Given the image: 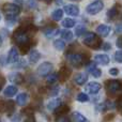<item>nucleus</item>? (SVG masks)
Wrapping results in <instances>:
<instances>
[{
    "label": "nucleus",
    "mask_w": 122,
    "mask_h": 122,
    "mask_svg": "<svg viewBox=\"0 0 122 122\" xmlns=\"http://www.w3.org/2000/svg\"><path fill=\"white\" fill-rule=\"evenodd\" d=\"M14 42L17 46L21 49L24 54H26L30 48V36L28 34V31L24 28H18L13 34Z\"/></svg>",
    "instance_id": "1"
},
{
    "label": "nucleus",
    "mask_w": 122,
    "mask_h": 122,
    "mask_svg": "<svg viewBox=\"0 0 122 122\" xmlns=\"http://www.w3.org/2000/svg\"><path fill=\"white\" fill-rule=\"evenodd\" d=\"M84 44L86 46L90 47L92 49H99L102 46V41L99 36L93 32H86L84 36V40H82Z\"/></svg>",
    "instance_id": "2"
},
{
    "label": "nucleus",
    "mask_w": 122,
    "mask_h": 122,
    "mask_svg": "<svg viewBox=\"0 0 122 122\" xmlns=\"http://www.w3.org/2000/svg\"><path fill=\"white\" fill-rule=\"evenodd\" d=\"M2 11L6 18H16L20 13V8L16 3H5L2 5Z\"/></svg>",
    "instance_id": "3"
},
{
    "label": "nucleus",
    "mask_w": 122,
    "mask_h": 122,
    "mask_svg": "<svg viewBox=\"0 0 122 122\" xmlns=\"http://www.w3.org/2000/svg\"><path fill=\"white\" fill-rule=\"evenodd\" d=\"M67 60L74 67H80L85 63L84 55L79 53H72L67 55Z\"/></svg>",
    "instance_id": "4"
},
{
    "label": "nucleus",
    "mask_w": 122,
    "mask_h": 122,
    "mask_svg": "<svg viewBox=\"0 0 122 122\" xmlns=\"http://www.w3.org/2000/svg\"><path fill=\"white\" fill-rule=\"evenodd\" d=\"M105 87H106L107 92L112 93V94H115V93L122 90V81L121 80H117V79L107 80L105 84Z\"/></svg>",
    "instance_id": "5"
},
{
    "label": "nucleus",
    "mask_w": 122,
    "mask_h": 122,
    "mask_svg": "<svg viewBox=\"0 0 122 122\" xmlns=\"http://www.w3.org/2000/svg\"><path fill=\"white\" fill-rule=\"evenodd\" d=\"M104 8V3L101 0H95V1L91 2L90 4H88L86 8V12L90 15H95L99 12H101Z\"/></svg>",
    "instance_id": "6"
},
{
    "label": "nucleus",
    "mask_w": 122,
    "mask_h": 122,
    "mask_svg": "<svg viewBox=\"0 0 122 122\" xmlns=\"http://www.w3.org/2000/svg\"><path fill=\"white\" fill-rule=\"evenodd\" d=\"M53 63L51 62H43L42 64H40V66L38 67V74L42 77H45V76H48L51 74V72L53 71Z\"/></svg>",
    "instance_id": "7"
},
{
    "label": "nucleus",
    "mask_w": 122,
    "mask_h": 122,
    "mask_svg": "<svg viewBox=\"0 0 122 122\" xmlns=\"http://www.w3.org/2000/svg\"><path fill=\"white\" fill-rule=\"evenodd\" d=\"M6 61H8L9 63H11V64H14V63H16L17 61H18V51H17L15 47H12V48L10 49V51H9V54H8Z\"/></svg>",
    "instance_id": "8"
},
{
    "label": "nucleus",
    "mask_w": 122,
    "mask_h": 122,
    "mask_svg": "<svg viewBox=\"0 0 122 122\" xmlns=\"http://www.w3.org/2000/svg\"><path fill=\"white\" fill-rule=\"evenodd\" d=\"M101 85L97 81H92V82H89L86 87V91L89 92L90 94H97L100 90H101Z\"/></svg>",
    "instance_id": "9"
},
{
    "label": "nucleus",
    "mask_w": 122,
    "mask_h": 122,
    "mask_svg": "<svg viewBox=\"0 0 122 122\" xmlns=\"http://www.w3.org/2000/svg\"><path fill=\"white\" fill-rule=\"evenodd\" d=\"M87 70H88L89 73H91V75L95 78L100 77V76L102 75V71L100 69H97L95 63H89L88 66H87Z\"/></svg>",
    "instance_id": "10"
},
{
    "label": "nucleus",
    "mask_w": 122,
    "mask_h": 122,
    "mask_svg": "<svg viewBox=\"0 0 122 122\" xmlns=\"http://www.w3.org/2000/svg\"><path fill=\"white\" fill-rule=\"evenodd\" d=\"M9 79H10L11 82L17 84V85H21L24 81V77L20 73H11L9 75Z\"/></svg>",
    "instance_id": "11"
},
{
    "label": "nucleus",
    "mask_w": 122,
    "mask_h": 122,
    "mask_svg": "<svg viewBox=\"0 0 122 122\" xmlns=\"http://www.w3.org/2000/svg\"><path fill=\"white\" fill-rule=\"evenodd\" d=\"M64 12L66 14L71 15V16H77L79 14V9L77 5H74V4H70V5H65L64 6Z\"/></svg>",
    "instance_id": "12"
},
{
    "label": "nucleus",
    "mask_w": 122,
    "mask_h": 122,
    "mask_svg": "<svg viewBox=\"0 0 122 122\" xmlns=\"http://www.w3.org/2000/svg\"><path fill=\"white\" fill-rule=\"evenodd\" d=\"M58 75H59V79L61 81H64V80H66L67 78L70 77V75H71V70L67 66H62L60 69Z\"/></svg>",
    "instance_id": "13"
},
{
    "label": "nucleus",
    "mask_w": 122,
    "mask_h": 122,
    "mask_svg": "<svg viewBox=\"0 0 122 122\" xmlns=\"http://www.w3.org/2000/svg\"><path fill=\"white\" fill-rule=\"evenodd\" d=\"M43 32H44V34L47 38L51 39V38L56 36L59 33V28L58 27H48V28H45V29L43 30Z\"/></svg>",
    "instance_id": "14"
},
{
    "label": "nucleus",
    "mask_w": 122,
    "mask_h": 122,
    "mask_svg": "<svg viewBox=\"0 0 122 122\" xmlns=\"http://www.w3.org/2000/svg\"><path fill=\"white\" fill-rule=\"evenodd\" d=\"M94 61L99 64L102 65H107L109 63V57L105 54H100V55H97L94 57Z\"/></svg>",
    "instance_id": "15"
},
{
    "label": "nucleus",
    "mask_w": 122,
    "mask_h": 122,
    "mask_svg": "<svg viewBox=\"0 0 122 122\" xmlns=\"http://www.w3.org/2000/svg\"><path fill=\"white\" fill-rule=\"evenodd\" d=\"M97 32L101 36H107L110 32V27L107 25H99L97 27Z\"/></svg>",
    "instance_id": "16"
},
{
    "label": "nucleus",
    "mask_w": 122,
    "mask_h": 122,
    "mask_svg": "<svg viewBox=\"0 0 122 122\" xmlns=\"http://www.w3.org/2000/svg\"><path fill=\"white\" fill-rule=\"evenodd\" d=\"M74 80H75V82L78 86H82V85H85L87 82V80H88V75L85 73H79L75 76Z\"/></svg>",
    "instance_id": "17"
},
{
    "label": "nucleus",
    "mask_w": 122,
    "mask_h": 122,
    "mask_svg": "<svg viewBox=\"0 0 122 122\" xmlns=\"http://www.w3.org/2000/svg\"><path fill=\"white\" fill-rule=\"evenodd\" d=\"M69 112V106L66 105H60L59 107H57L55 109V116L57 118L59 117H62V116H65V114Z\"/></svg>",
    "instance_id": "18"
},
{
    "label": "nucleus",
    "mask_w": 122,
    "mask_h": 122,
    "mask_svg": "<svg viewBox=\"0 0 122 122\" xmlns=\"http://www.w3.org/2000/svg\"><path fill=\"white\" fill-rule=\"evenodd\" d=\"M40 58H41V54L36 49H33V51H31L29 53V62L32 63V64L38 62L40 60Z\"/></svg>",
    "instance_id": "19"
},
{
    "label": "nucleus",
    "mask_w": 122,
    "mask_h": 122,
    "mask_svg": "<svg viewBox=\"0 0 122 122\" xmlns=\"http://www.w3.org/2000/svg\"><path fill=\"white\" fill-rule=\"evenodd\" d=\"M28 101H29V97L27 93H20L16 99V102L19 106H25L28 103Z\"/></svg>",
    "instance_id": "20"
},
{
    "label": "nucleus",
    "mask_w": 122,
    "mask_h": 122,
    "mask_svg": "<svg viewBox=\"0 0 122 122\" xmlns=\"http://www.w3.org/2000/svg\"><path fill=\"white\" fill-rule=\"evenodd\" d=\"M17 93V88L15 86H9L4 90V95L6 97H12Z\"/></svg>",
    "instance_id": "21"
},
{
    "label": "nucleus",
    "mask_w": 122,
    "mask_h": 122,
    "mask_svg": "<svg viewBox=\"0 0 122 122\" xmlns=\"http://www.w3.org/2000/svg\"><path fill=\"white\" fill-rule=\"evenodd\" d=\"M119 13H120V12H119V8L117 5H115V6H112V8L107 12V17L112 20V19H115L117 16H118Z\"/></svg>",
    "instance_id": "22"
},
{
    "label": "nucleus",
    "mask_w": 122,
    "mask_h": 122,
    "mask_svg": "<svg viewBox=\"0 0 122 122\" xmlns=\"http://www.w3.org/2000/svg\"><path fill=\"white\" fill-rule=\"evenodd\" d=\"M61 105V100L60 99H55L53 101H49V103L47 104V108L49 110H55L57 107H59Z\"/></svg>",
    "instance_id": "23"
},
{
    "label": "nucleus",
    "mask_w": 122,
    "mask_h": 122,
    "mask_svg": "<svg viewBox=\"0 0 122 122\" xmlns=\"http://www.w3.org/2000/svg\"><path fill=\"white\" fill-rule=\"evenodd\" d=\"M72 118H73L74 122H86L87 121L84 115H81L80 112H73V115H72Z\"/></svg>",
    "instance_id": "24"
},
{
    "label": "nucleus",
    "mask_w": 122,
    "mask_h": 122,
    "mask_svg": "<svg viewBox=\"0 0 122 122\" xmlns=\"http://www.w3.org/2000/svg\"><path fill=\"white\" fill-rule=\"evenodd\" d=\"M51 17H53V19L56 21L60 20V19H62V17H63V11L61 10V9H57V10H55L53 12Z\"/></svg>",
    "instance_id": "25"
},
{
    "label": "nucleus",
    "mask_w": 122,
    "mask_h": 122,
    "mask_svg": "<svg viewBox=\"0 0 122 122\" xmlns=\"http://www.w3.org/2000/svg\"><path fill=\"white\" fill-rule=\"evenodd\" d=\"M61 38L65 41H72L73 40V33L70 30H63L61 32Z\"/></svg>",
    "instance_id": "26"
},
{
    "label": "nucleus",
    "mask_w": 122,
    "mask_h": 122,
    "mask_svg": "<svg viewBox=\"0 0 122 122\" xmlns=\"http://www.w3.org/2000/svg\"><path fill=\"white\" fill-rule=\"evenodd\" d=\"M54 47H55L57 51H63L65 48V43L63 40H56L54 42Z\"/></svg>",
    "instance_id": "27"
},
{
    "label": "nucleus",
    "mask_w": 122,
    "mask_h": 122,
    "mask_svg": "<svg viewBox=\"0 0 122 122\" xmlns=\"http://www.w3.org/2000/svg\"><path fill=\"white\" fill-rule=\"evenodd\" d=\"M59 78V75L58 73H51L48 76H47V84H55L57 81V79Z\"/></svg>",
    "instance_id": "28"
},
{
    "label": "nucleus",
    "mask_w": 122,
    "mask_h": 122,
    "mask_svg": "<svg viewBox=\"0 0 122 122\" xmlns=\"http://www.w3.org/2000/svg\"><path fill=\"white\" fill-rule=\"evenodd\" d=\"M74 25H75V20L71 18H65L62 20V26L64 28H72L74 27Z\"/></svg>",
    "instance_id": "29"
},
{
    "label": "nucleus",
    "mask_w": 122,
    "mask_h": 122,
    "mask_svg": "<svg viewBox=\"0 0 122 122\" xmlns=\"http://www.w3.org/2000/svg\"><path fill=\"white\" fill-rule=\"evenodd\" d=\"M77 101L78 102H81V103H86V102L89 101V97L86 94V93H79L77 95Z\"/></svg>",
    "instance_id": "30"
},
{
    "label": "nucleus",
    "mask_w": 122,
    "mask_h": 122,
    "mask_svg": "<svg viewBox=\"0 0 122 122\" xmlns=\"http://www.w3.org/2000/svg\"><path fill=\"white\" fill-rule=\"evenodd\" d=\"M75 33L77 36H81L82 34L86 33V27H84V26H78L76 31H75Z\"/></svg>",
    "instance_id": "31"
},
{
    "label": "nucleus",
    "mask_w": 122,
    "mask_h": 122,
    "mask_svg": "<svg viewBox=\"0 0 122 122\" xmlns=\"http://www.w3.org/2000/svg\"><path fill=\"white\" fill-rule=\"evenodd\" d=\"M115 60L119 63H122V51H118L115 53Z\"/></svg>",
    "instance_id": "32"
},
{
    "label": "nucleus",
    "mask_w": 122,
    "mask_h": 122,
    "mask_svg": "<svg viewBox=\"0 0 122 122\" xmlns=\"http://www.w3.org/2000/svg\"><path fill=\"white\" fill-rule=\"evenodd\" d=\"M15 64V67H25L26 66V61L25 60H19L17 61L16 63H14Z\"/></svg>",
    "instance_id": "33"
},
{
    "label": "nucleus",
    "mask_w": 122,
    "mask_h": 122,
    "mask_svg": "<svg viewBox=\"0 0 122 122\" xmlns=\"http://www.w3.org/2000/svg\"><path fill=\"white\" fill-rule=\"evenodd\" d=\"M56 122H70V119L67 118L66 116H62V117H59V118L56 120Z\"/></svg>",
    "instance_id": "34"
},
{
    "label": "nucleus",
    "mask_w": 122,
    "mask_h": 122,
    "mask_svg": "<svg viewBox=\"0 0 122 122\" xmlns=\"http://www.w3.org/2000/svg\"><path fill=\"white\" fill-rule=\"evenodd\" d=\"M109 74H110V75H112V76L118 75V74H119V70L116 69V67H112V69L109 70Z\"/></svg>",
    "instance_id": "35"
},
{
    "label": "nucleus",
    "mask_w": 122,
    "mask_h": 122,
    "mask_svg": "<svg viewBox=\"0 0 122 122\" xmlns=\"http://www.w3.org/2000/svg\"><path fill=\"white\" fill-rule=\"evenodd\" d=\"M58 91H59V88H58V87H55L54 89H51L49 95H51V97H54V95H57L58 94Z\"/></svg>",
    "instance_id": "36"
},
{
    "label": "nucleus",
    "mask_w": 122,
    "mask_h": 122,
    "mask_svg": "<svg viewBox=\"0 0 122 122\" xmlns=\"http://www.w3.org/2000/svg\"><path fill=\"white\" fill-rule=\"evenodd\" d=\"M116 44H117V46H118L119 48H122V36L118 38V40H117Z\"/></svg>",
    "instance_id": "37"
},
{
    "label": "nucleus",
    "mask_w": 122,
    "mask_h": 122,
    "mask_svg": "<svg viewBox=\"0 0 122 122\" xmlns=\"http://www.w3.org/2000/svg\"><path fill=\"white\" fill-rule=\"evenodd\" d=\"M24 122H34V118H33V116H28L27 118L25 119V121Z\"/></svg>",
    "instance_id": "38"
},
{
    "label": "nucleus",
    "mask_w": 122,
    "mask_h": 122,
    "mask_svg": "<svg viewBox=\"0 0 122 122\" xmlns=\"http://www.w3.org/2000/svg\"><path fill=\"white\" fill-rule=\"evenodd\" d=\"M110 48H112V46H110L109 43H105V44H104V46H103V49H104V51H109Z\"/></svg>",
    "instance_id": "39"
},
{
    "label": "nucleus",
    "mask_w": 122,
    "mask_h": 122,
    "mask_svg": "<svg viewBox=\"0 0 122 122\" xmlns=\"http://www.w3.org/2000/svg\"><path fill=\"white\" fill-rule=\"evenodd\" d=\"M118 108H119V110L122 112V95L120 97V99L118 100Z\"/></svg>",
    "instance_id": "40"
},
{
    "label": "nucleus",
    "mask_w": 122,
    "mask_h": 122,
    "mask_svg": "<svg viewBox=\"0 0 122 122\" xmlns=\"http://www.w3.org/2000/svg\"><path fill=\"white\" fill-rule=\"evenodd\" d=\"M3 84H4V78L1 76V74H0V91H1V89H2V86H3Z\"/></svg>",
    "instance_id": "41"
},
{
    "label": "nucleus",
    "mask_w": 122,
    "mask_h": 122,
    "mask_svg": "<svg viewBox=\"0 0 122 122\" xmlns=\"http://www.w3.org/2000/svg\"><path fill=\"white\" fill-rule=\"evenodd\" d=\"M41 1H44L45 3H51V0H41Z\"/></svg>",
    "instance_id": "42"
},
{
    "label": "nucleus",
    "mask_w": 122,
    "mask_h": 122,
    "mask_svg": "<svg viewBox=\"0 0 122 122\" xmlns=\"http://www.w3.org/2000/svg\"><path fill=\"white\" fill-rule=\"evenodd\" d=\"M56 2H57L58 4H61L62 3V0H56Z\"/></svg>",
    "instance_id": "43"
},
{
    "label": "nucleus",
    "mask_w": 122,
    "mask_h": 122,
    "mask_svg": "<svg viewBox=\"0 0 122 122\" xmlns=\"http://www.w3.org/2000/svg\"><path fill=\"white\" fill-rule=\"evenodd\" d=\"M118 31H122V26H120V27H118Z\"/></svg>",
    "instance_id": "44"
},
{
    "label": "nucleus",
    "mask_w": 122,
    "mask_h": 122,
    "mask_svg": "<svg viewBox=\"0 0 122 122\" xmlns=\"http://www.w3.org/2000/svg\"><path fill=\"white\" fill-rule=\"evenodd\" d=\"M1 45H2V38L0 36V46H1Z\"/></svg>",
    "instance_id": "45"
},
{
    "label": "nucleus",
    "mask_w": 122,
    "mask_h": 122,
    "mask_svg": "<svg viewBox=\"0 0 122 122\" xmlns=\"http://www.w3.org/2000/svg\"><path fill=\"white\" fill-rule=\"evenodd\" d=\"M72 1H78V0H72Z\"/></svg>",
    "instance_id": "46"
},
{
    "label": "nucleus",
    "mask_w": 122,
    "mask_h": 122,
    "mask_svg": "<svg viewBox=\"0 0 122 122\" xmlns=\"http://www.w3.org/2000/svg\"><path fill=\"white\" fill-rule=\"evenodd\" d=\"M0 19H1V15H0Z\"/></svg>",
    "instance_id": "47"
}]
</instances>
